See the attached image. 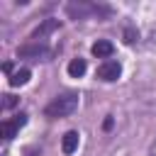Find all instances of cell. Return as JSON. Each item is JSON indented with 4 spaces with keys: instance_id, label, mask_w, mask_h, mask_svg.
<instances>
[{
    "instance_id": "1",
    "label": "cell",
    "mask_w": 156,
    "mask_h": 156,
    "mask_svg": "<svg viewBox=\"0 0 156 156\" xmlns=\"http://www.w3.org/2000/svg\"><path fill=\"white\" fill-rule=\"evenodd\" d=\"M78 110V95L76 93H63L58 98H54L46 107H44V115L51 117V119H58V117H68Z\"/></svg>"
},
{
    "instance_id": "2",
    "label": "cell",
    "mask_w": 156,
    "mask_h": 156,
    "mask_svg": "<svg viewBox=\"0 0 156 156\" xmlns=\"http://www.w3.org/2000/svg\"><path fill=\"white\" fill-rule=\"evenodd\" d=\"M66 12L73 17V20H85V17H100V15H107L110 10L107 7H100L95 2H68L66 5Z\"/></svg>"
},
{
    "instance_id": "3",
    "label": "cell",
    "mask_w": 156,
    "mask_h": 156,
    "mask_svg": "<svg viewBox=\"0 0 156 156\" xmlns=\"http://www.w3.org/2000/svg\"><path fill=\"white\" fill-rule=\"evenodd\" d=\"M17 56H22V58H34V61H49V58L54 56V51H51V49H46V46L39 41V44L20 46V49H17Z\"/></svg>"
},
{
    "instance_id": "4",
    "label": "cell",
    "mask_w": 156,
    "mask_h": 156,
    "mask_svg": "<svg viewBox=\"0 0 156 156\" xmlns=\"http://www.w3.org/2000/svg\"><path fill=\"white\" fill-rule=\"evenodd\" d=\"M119 76H122V63H119V61L107 58V61H102V63L98 66V78L105 80V83H112V80H117Z\"/></svg>"
},
{
    "instance_id": "5",
    "label": "cell",
    "mask_w": 156,
    "mask_h": 156,
    "mask_svg": "<svg viewBox=\"0 0 156 156\" xmlns=\"http://www.w3.org/2000/svg\"><path fill=\"white\" fill-rule=\"evenodd\" d=\"M24 124H27V115H17L15 119H5V122L0 124V134H2V139H12Z\"/></svg>"
},
{
    "instance_id": "6",
    "label": "cell",
    "mask_w": 156,
    "mask_h": 156,
    "mask_svg": "<svg viewBox=\"0 0 156 156\" xmlns=\"http://www.w3.org/2000/svg\"><path fill=\"white\" fill-rule=\"evenodd\" d=\"M58 24H61L58 20H44V22H41V24H39L32 34H29V41H32V44L44 41V39H46V34H51L54 29H58Z\"/></svg>"
},
{
    "instance_id": "7",
    "label": "cell",
    "mask_w": 156,
    "mask_h": 156,
    "mask_svg": "<svg viewBox=\"0 0 156 156\" xmlns=\"http://www.w3.org/2000/svg\"><path fill=\"white\" fill-rule=\"evenodd\" d=\"M78 144H80V134H78L76 129H71V132H66L63 139H61V151H63L66 156H71V154L78 151Z\"/></svg>"
},
{
    "instance_id": "8",
    "label": "cell",
    "mask_w": 156,
    "mask_h": 156,
    "mask_svg": "<svg viewBox=\"0 0 156 156\" xmlns=\"http://www.w3.org/2000/svg\"><path fill=\"white\" fill-rule=\"evenodd\" d=\"M90 51H93V56H98V58H110L112 51H115V44L107 41V39H98V41L90 46Z\"/></svg>"
},
{
    "instance_id": "9",
    "label": "cell",
    "mask_w": 156,
    "mask_h": 156,
    "mask_svg": "<svg viewBox=\"0 0 156 156\" xmlns=\"http://www.w3.org/2000/svg\"><path fill=\"white\" fill-rule=\"evenodd\" d=\"M85 68H88L85 58H73V61L68 63V76H71V78H80V76L85 73Z\"/></svg>"
},
{
    "instance_id": "10",
    "label": "cell",
    "mask_w": 156,
    "mask_h": 156,
    "mask_svg": "<svg viewBox=\"0 0 156 156\" xmlns=\"http://www.w3.org/2000/svg\"><path fill=\"white\" fill-rule=\"evenodd\" d=\"M29 76H32L29 68H20V71H15V73L10 76V85H12V88H20V85H24V83L29 80Z\"/></svg>"
},
{
    "instance_id": "11",
    "label": "cell",
    "mask_w": 156,
    "mask_h": 156,
    "mask_svg": "<svg viewBox=\"0 0 156 156\" xmlns=\"http://www.w3.org/2000/svg\"><path fill=\"white\" fill-rule=\"evenodd\" d=\"M124 41H127V44H134V41H136V32H134L132 27L124 29Z\"/></svg>"
},
{
    "instance_id": "12",
    "label": "cell",
    "mask_w": 156,
    "mask_h": 156,
    "mask_svg": "<svg viewBox=\"0 0 156 156\" xmlns=\"http://www.w3.org/2000/svg\"><path fill=\"white\" fill-rule=\"evenodd\" d=\"M15 105H17V98L7 93V95H5V100H2V107H15Z\"/></svg>"
},
{
    "instance_id": "13",
    "label": "cell",
    "mask_w": 156,
    "mask_h": 156,
    "mask_svg": "<svg viewBox=\"0 0 156 156\" xmlns=\"http://www.w3.org/2000/svg\"><path fill=\"white\" fill-rule=\"evenodd\" d=\"M112 127H115V119H112V117H107V119L102 122V129H105V132H110Z\"/></svg>"
},
{
    "instance_id": "14",
    "label": "cell",
    "mask_w": 156,
    "mask_h": 156,
    "mask_svg": "<svg viewBox=\"0 0 156 156\" xmlns=\"http://www.w3.org/2000/svg\"><path fill=\"white\" fill-rule=\"evenodd\" d=\"M2 71H5V73H10V76L15 73V71H12V63H10V61H7V63H2Z\"/></svg>"
},
{
    "instance_id": "15",
    "label": "cell",
    "mask_w": 156,
    "mask_h": 156,
    "mask_svg": "<svg viewBox=\"0 0 156 156\" xmlns=\"http://www.w3.org/2000/svg\"><path fill=\"white\" fill-rule=\"evenodd\" d=\"M39 154H41L39 149H29V151H27V156H39Z\"/></svg>"
}]
</instances>
